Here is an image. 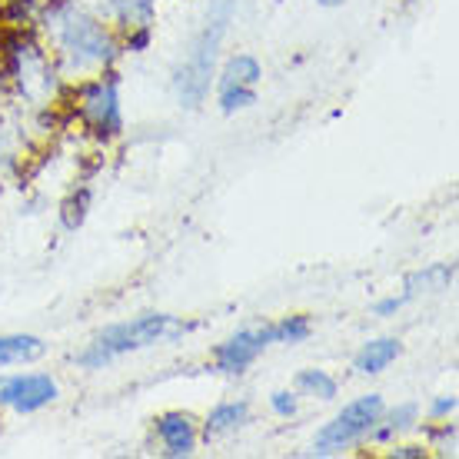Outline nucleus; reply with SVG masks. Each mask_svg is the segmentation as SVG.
<instances>
[{
  "label": "nucleus",
  "instance_id": "obj_12",
  "mask_svg": "<svg viewBox=\"0 0 459 459\" xmlns=\"http://www.w3.org/2000/svg\"><path fill=\"white\" fill-rule=\"evenodd\" d=\"M247 420H250V406H247L243 400L220 403L217 410H210L204 429H207V437H223V433H233V429H240Z\"/></svg>",
  "mask_w": 459,
  "mask_h": 459
},
{
  "label": "nucleus",
  "instance_id": "obj_6",
  "mask_svg": "<svg viewBox=\"0 0 459 459\" xmlns=\"http://www.w3.org/2000/svg\"><path fill=\"white\" fill-rule=\"evenodd\" d=\"M60 396V386L47 373H11L0 377V406L13 413H37Z\"/></svg>",
  "mask_w": 459,
  "mask_h": 459
},
{
  "label": "nucleus",
  "instance_id": "obj_11",
  "mask_svg": "<svg viewBox=\"0 0 459 459\" xmlns=\"http://www.w3.org/2000/svg\"><path fill=\"white\" fill-rule=\"evenodd\" d=\"M47 353V343L40 336L27 333H7L0 336V367H17V363H34Z\"/></svg>",
  "mask_w": 459,
  "mask_h": 459
},
{
  "label": "nucleus",
  "instance_id": "obj_3",
  "mask_svg": "<svg viewBox=\"0 0 459 459\" xmlns=\"http://www.w3.org/2000/svg\"><path fill=\"white\" fill-rule=\"evenodd\" d=\"M230 11H233V0H217L213 4V13L207 17L200 37L194 40V50L186 54L184 67H180V77H177V91H180V100L184 107H196L210 91V74H213V60H217V47L227 34V21Z\"/></svg>",
  "mask_w": 459,
  "mask_h": 459
},
{
  "label": "nucleus",
  "instance_id": "obj_20",
  "mask_svg": "<svg viewBox=\"0 0 459 459\" xmlns=\"http://www.w3.org/2000/svg\"><path fill=\"white\" fill-rule=\"evenodd\" d=\"M316 4H320V7H343L346 0H316Z\"/></svg>",
  "mask_w": 459,
  "mask_h": 459
},
{
  "label": "nucleus",
  "instance_id": "obj_18",
  "mask_svg": "<svg viewBox=\"0 0 459 459\" xmlns=\"http://www.w3.org/2000/svg\"><path fill=\"white\" fill-rule=\"evenodd\" d=\"M406 293H403V297H390V299H379L377 307H373V313H377V316H393V313H400L403 310V303H406Z\"/></svg>",
  "mask_w": 459,
  "mask_h": 459
},
{
  "label": "nucleus",
  "instance_id": "obj_17",
  "mask_svg": "<svg viewBox=\"0 0 459 459\" xmlns=\"http://www.w3.org/2000/svg\"><path fill=\"white\" fill-rule=\"evenodd\" d=\"M390 456L393 459H426V456H429V449L416 446V443H406V446H393Z\"/></svg>",
  "mask_w": 459,
  "mask_h": 459
},
{
  "label": "nucleus",
  "instance_id": "obj_2",
  "mask_svg": "<svg viewBox=\"0 0 459 459\" xmlns=\"http://www.w3.org/2000/svg\"><path fill=\"white\" fill-rule=\"evenodd\" d=\"M177 330H180V323L173 320V316H167V313H143V316H134V320L107 326L104 333L93 336V343L87 346V350H81L74 359H77L83 369H100V367H107V363H114L117 356L147 350V346L173 336Z\"/></svg>",
  "mask_w": 459,
  "mask_h": 459
},
{
  "label": "nucleus",
  "instance_id": "obj_9",
  "mask_svg": "<svg viewBox=\"0 0 459 459\" xmlns=\"http://www.w3.org/2000/svg\"><path fill=\"white\" fill-rule=\"evenodd\" d=\"M157 439L163 446V456H194L196 449V423L190 413H163L157 423Z\"/></svg>",
  "mask_w": 459,
  "mask_h": 459
},
{
  "label": "nucleus",
  "instance_id": "obj_10",
  "mask_svg": "<svg viewBox=\"0 0 459 459\" xmlns=\"http://www.w3.org/2000/svg\"><path fill=\"white\" fill-rule=\"evenodd\" d=\"M400 353H403V346H400L396 336H379V340H369V343L356 353L353 367H356V373L373 377V373H383V369L390 367Z\"/></svg>",
  "mask_w": 459,
  "mask_h": 459
},
{
  "label": "nucleus",
  "instance_id": "obj_16",
  "mask_svg": "<svg viewBox=\"0 0 459 459\" xmlns=\"http://www.w3.org/2000/svg\"><path fill=\"white\" fill-rule=\"evenodd\" d=\"M453 413H456V396H439V400L429 406V416H433V420H449Z\"/></svg>",
  "mask_w": 459,
  "mask_h": 459
},
{
  "label": "nucleus",
  "instance_id": "obj_7",
  "mask_svg": "<svg viewBox=\"0 0 459 459\" xmlns=\"http://www.w3.org/2000/svg\"><path fill=\"white\" fill-rule=\"evenodd\" d=\"M81 117L97 134H107V137L120 134V126H124V120H120V97H117L114 81H104V74L81 83Z\"/></svg>",
  "mask_w": 459,
  "mask_h": 459
},
{
  "label": "nucleus",
  "instance_id": "obj_19",
  "mask_svg": "<svg viewBox=\"0 0 459 459\" xmlns=\"http://www.w3.org/2000/svg\"><path fill=\"white\" fill-rule=\"evenodd\" d=\"M439 439H443V443H439V453H443V456H453V453H456V426H449V423H443V429H439Z\"/></svg>",
  "mask_w": 459,
  "mask_h": 459
},
{
  "label": "nucleus",
  "instance_id": "obj_1",
  "mask_svg": "<svg viewBox=\"0 0 459 459\" xmlns=\"http://www.w3.org/2000/svg\"><path fill=\"white\" fill-rule=\"evenodd\" d=\"M54 47L60 64H67L70 74H77V81L100 77L117 54L114 34L104 23L74 7L54 11Z\"/></svg>",
  "mask_w": 459,
  "mask_h": 459
},
{
  "label": "nucleus",
  "instance_id": "obj_14",
  "mask_svg": "<svg viewBox=\"0 0 459 459\" xmlns=\"http://www.w3.org/2000/svg\"><path fill=\"white\" fill-rule=\"evenodd\" d=\"M313 333V326L307 316H287L283 323L273 326V343H303Z\"/></svg>",
  "mask_w": 459,
  "mask_h": 459
},
{
  "label": "nucleus",
  "instance_id": "obj_5",
  "mask_svg": "<svg viewBox=\"0 0 459 459\" xmlns=\"http://www.w3.org/2000/svg\"><path fill=\"white\" fill-rule=\"evenodd\" d=\"M264 77L260 60L250 54H237L227 60V67L220 74V110L223 114H237L256 104V83Z\"/></svg>",
  "mask_w": 459,
  "mask_h": 459
},
{
  "label": "nucleus",
  "instance_id": "obj_13",
  "mask_svg": "<svg viewBox=\"0 0 459 459\" xmlns=\"http://www.w3.org/2000/svg\"><path fill=\"white\" fill-rule=\"evenodd\" d=\"M297 390L313 400H333L336 396V379L326 369H303L297 377Z\"/></svg>",
  "mask_w": 459,
  "mask_h": 459
},
{
  "label": "nucleus",
  "instance_id": "obj_15",
  "mask_svg": "<svg viewBox=\"0 0 459 459\" xmlns=\"http://www.w3.org/2000/svg\"><path fill=\"white\" fill-rule=\"evenodd\" d=\"M270 406H273V413L276 416H293L297 413V393H290V390H276L273 396H270Z\"/></svg>",
  "mask_w": 459,
  "mask_h": 459
},
{
  "label": "nucleus",
  "instance_id": "obj_4",
  "mask_svg": "<svg viewBox=\"0 0 459 459\" xmlns=\"http://www.w3.org/2000/svg\"><path fill=\"white\" fill-rule=\"evenodd\" d=\"M383 413H386V403H383L379 393L359 396V400H353L350 406H343V413L336 416V420H330V423L323 426L320 433H316L313 449H316L320 456H330L336 449L353 446V443L369 437V429L379 423Z\"/></svg>",
  "mask_w": 459,
  "mask_h": 459
},
{
  "label": "nucleus",
  "instance_id": "obj_8",
  "mask_svg": "<svg viewBox=\"0 0 459 459\" xmlns=\"http://www.w3.org/2000/svg\"><path fill=\"white\" fill-rule=\"evenodd\" d=\"M273 343V326H260V330H240V333H233L227 343L217 346V369L223 373H243V369L250 367L256 356L264 353L266 346Z\"/></svg>",
  "mask_w": 459,
  "mask_h": 459
}]
</instances>
